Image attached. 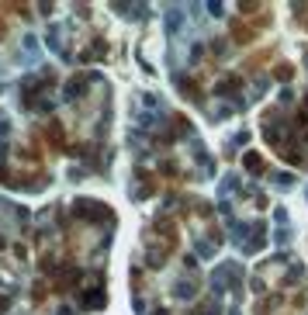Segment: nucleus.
I'll return each mask as SVG.
<instances>
[]
</instances>
